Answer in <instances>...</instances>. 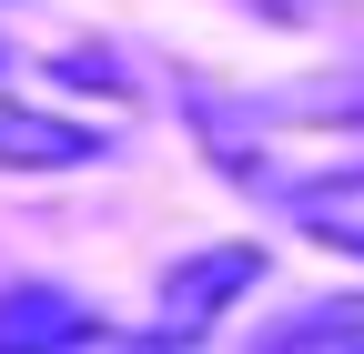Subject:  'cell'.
Returning a JSON list of instances; mask_svg holds the SVG:
<instances>
[{"mask_svg":"<svg viewBox=\"0 0 364 354\" xmlns=\"http://www.w3.org/2000/svg\"><path fill=\"white\" fill-rule=\"evenodd\" d=\"M284 213H294V223H304L314 243H334V253H364V162L294 183V193H284Z\"/></svg>","mask_w":364,"mask_h":354,"instance_id":"277c9868","label":"cell"},{"mask_svg":"<svg viewBox=\"0 0 364 354\" xmlns=\"http://www.w3.org/2000/svg\"><path fill=\"white\" fill-rule=\"evenodd\" d=\"M0 61H11V51H0Z\"/></svg>","mask_w":364,"mask_h":354,"instance_id":"8992f818","label":"cell"},{"mask_svg":"<svg viewBox=\"0 0 364 354\" xmlns=\"http://www.w3.org/2000/svg\"><path fill=\"white\" fill-rule=\"evenodd\" d=\"M112 142L91 122H61V112H11L0 102V172H81V162H102Z\"/></svg>","mask_w":364,"mask_h":354,"instance_id":"3957f363","label":"cell"},{"mask_svg":"<svg viewBox=\"0 0 364 354\" xmlns=\"http://www.w3.org/2000/svg\"><path fill=\"white\" fill-rule=\"evenodd\" d=\"M91 344H112V334L81 294H61V284H11L0 294V354H91Z\"/></svg>","mask_w":364,"mask_h":354,"instance_id":"7a4b0ae2","label":"cell"},{"mask_svg":"<svg viewBox=\"0 0 364 354\" xmlns=\"http://www.w3.org/2000/svg\"><path fill=\"white\" fill-rule=\"evenodd\" d=\"M253 354H364V294H344V304H314V314H294L273 344H253Z\"/></svg>","mask_w":364,"mask_h":354,"instance_id":"5b68a950","label":"cell"},{"mask_svg":"<svg viewBox=\"0 0 364 354\" xmlns=\"http://www.w3.org/2000/svg\"><path fill=\"white\" fill-rule=\"evenodd\" d=\"M263 284V253L253 243H213V253H193V263H172L162 274V314H152V344H203L223 314H233V304Z\"/></svg>","mask_w":364,"mask_h":354,"instance_id":"6da1fadb","label":"cell"}]
</instances>
